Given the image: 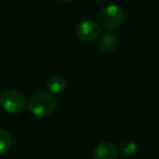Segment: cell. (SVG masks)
Instances as JSON below:
<instances>
[{
    "label": "cell",
    "instance_id": "7a4b0ae2",
    "mask_svg": "<svg viewBox=\"0 0 159 159\" xmlns=\"http://www.w3.org/2000/svg\"><path fill=\"white\" fill-rule=\"evenodd\" d=\"M0 106L9 115H19L25 109L26 99L20 91L6 89L0 96Z\"/></svg>",
    "mask_w": 159,
    "mask_h": 159
},
{
    "label": "cell",
    "instance_id": "3957f363",
    "mask_svg": "<svg viewBox=\"0 0 159 159\" xmlns=\"http://www.w3.org/2000/svg\"><path fill=\"white\" fill-rule=\"evenodd\" d=\"M124 12L122 8L117 5H110L105 7L99 13V24L102 27L109 31H115L122 26L124 22Z\"/></svg>",
    "mask_w": 159,
    "mask_h": 159
},
{
    "label": "cell",
    "instance_id": "8992f818",
    "mask_svg": "<svg viewBox=\"0 0 159 159\" xmlns=\"http://www.w3.org/2000/svg\"><path fill=\"white\" fill-rule=\"evenodd\" d=\"M118 45H119V39H118L117 35L112 32H106L102 35H100L98 46H99L100 50L104 51V52H113L117 49Z\"/></svg>",
    "mask_w": 159,
    "mask_h": 159
},
{
    "label": "cell",
    "instance_id": "ba28073f",
    "mask_svg": "<svg viewBox=\"0 0 159 159\" xmlns=\"http://www.w3.org/2000/svg\"><path fill=\"white\" fill-rule=\"evenodd\" d=\"M12 146V136L7 130L0 129V156L7 154Z\"/></svg>",
    "mask_w": 159,
    "mask_h": 159
},
{
    "label": "cell",
    "instance_id": "8fae6325",
    "mask_svg": "<svg viewBox=\"0 0 159 159\" xmlns=\"http://www.w3.org/2000/svg\"><path fill=\"white\" fill-rule=\"evenodd\" d=\"M0 96H1V93H0Z\"/></svg>",
    "mask_w": 159,
    "mask_h": 159
},
{
    "label": "cell",
    "instance_id": "9c48e42d",
    "mask_svg": "<svg viewBox=\"0 0 159 159\" xmlns=\"http://www.w3.org/2000/svg\"><path fill=\"white\" fill-rule=\"evenodd\" d=\"M119 152L124 156H132L137 152V144L132 139L122 141L119 145Z\"/></svg>",
    "mask_w": 159,
    "mask_h": 159
},
{
    "label": "cell",
    "instance_id": "30bf717a",
    "mask_svg": "<svg viewBox=\"0 0 159 159\" xmlns=\"http://www.w3.org/2000/svg\"><path fill=\"white\" fill-rule=\"evenodd\" d=\"M58 1H60V2H62V3H71V2L76 1V0H58Z\"/></svg>",
    "mask_w": 159,
    "mask_h": 159
},
{
    "label": "cell",
    "instance_id": "5b68a950",
    "mask_svg": "<svg viewBox=\"0 0 159 159\" xmlns=\"http://www.w3.org/2000/svg\"><path fill=\"white\" fill-rule=\"evenodd\" d=\"M118 155V146L109 141L102 142L94 150V159H117Z\"/></svg>",
    "mask_w": 159,
    "mask_h": 159
},
{
    "label": "cell",
    "instance_id": "277c9868",
    "mask_svg": "<svg viewBox=\"0 0 159 159\" xmlns=\"http://www.w3.org/2000/svg\"><path fill=\"white\" fill-rule=\"evenodd\" d=\"M75 34L77 38L83 42H94L98 39L102 35V25L95 20L85 19L77 23L75 27Z\"/></svg>",
    "mask_w": 159,
    "mask_h": 159
},
{
    "label": "cell",
    "instance_id": "6da1fadb",
    "mask_svg": "<svg viewBox=\"0 0 159 159\" xmlns=\"http://www.w3.org/2000/svg\"><path fill=\"white\" fill-rule=\"evenodd\" d=\"M27 108L35 117H48L57 108V100L50 93L37 92L30 97Z\"/></svg>",
    "mask_w": 159,
    "mask_h": 159
},
{
    "label": "cell",
    "instance_id": "52a82bcc",
    "mask_svg": "<svg viewBox=\"0 0 159 159\" xmlns=\"http://www.w3.org/2000/svg\"><path fill=\"white\" fill-rule=\"evenodd\" d=\"M66 80L61 75H53L47 80L46 87L50 94H60L66 89Z\"/></svg>",
    "mask_w": 159,
    "mask_h": 159
}]
</instances>
